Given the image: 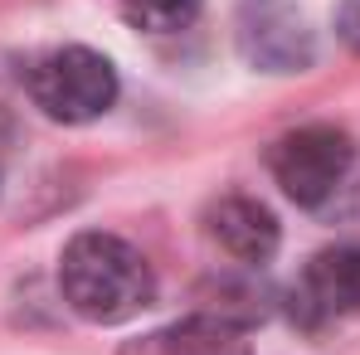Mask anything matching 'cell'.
<instances>
[{"instance_id": "obj_1", "label": "cell", "mask_w": 360, "mask_h": 355, "mask_svg": "<svg viewBox=\"0 0 360 355\" xmlns=\"http://www.w3.org/2000/svg\"><path fill=\"white\" fill-rule=\"evenodd\" d=\"M59 288L78 316L98 321V326H117V321H131L136 311L151 306L156 278H151V263L127 238L93 229L63 248Z\"/></svg>"}, {"instance_id": "obj_2", "label": "cell", "mask_w": 360, "mask_h": 355, "mask_svg": "<svg viewBox=\"0 0 360 355\" xmlns=\"http://www.w3.org/2000/svg\"><path fill=\"white\" fill-rule=\"evenodd\" d=\"M25 83H30L34 108L54 122H68V127L103 117L117 103V68L83 44H68V49L34 59Z\"/></svg>"}, {"instance_id": "obj_3", "label": "cell", "mask_w": 360, "mask_h": 355, "mask_svg": "<svg viewBox=\"0 0 360 355\" xmlns=\"http://www.w3.org/2000/svg\"><path fill=\"white\" fill-rule=\"evenodd\" d=\"M351 161H356L351 136L341 127H326V122H311V127H297V131L278 136L273 151H268L273 180L283 185L288 200H297L307 209H316V205H326L336 195V185L351 171Z\"/></svg>"}, {"instance_id": "obj_4", "label": "cell", "mask_w": 360, "mask_h": 355, "mask_svg": "<svg viewBox=\"0 0 360 355\" xmlns=\"http://www.w3.org/2000/svg\"><path fill=\"white\" fill-rule=\"evenodd\" d=\"M239 49L263 73H302L311 63V30L288 0H243Z\"/></svg>"}, {"instance_id": "obj_5", "label": "cell", "mask_w": 360, "mask_h": 355, "mask_svg": "<svg viewBox=\"0 0 360 355\" xmlns=\"http://www.w3.org/2000/svg\"><path fill=\"white\" fill-rule=\"evenodd\" d=\"M351 311H360V243L321 248L292 288V316L316 326V321L351 316Z\"/></svg>"}, {"instance_id": "obj_6", "label": "cell", "mask_w": 360, "mask_h": 355, "mask_svg": "<svg viewBox=\"0 0 360 355\" xmlns=\"http://www.w3.org/2000/svg\"><path fill=\"white\" fill-rule=\"evenodd\" d=\"M205 229H210V238H214L229 258H239V263H268V258L278 253V238H283L273 209L258 205V200H248V195L219 200V205L210 209Z\"/></svg>"}, {"instance_id": "obj_7", "label": "cell", "mask_w": 360, "mask_h": 355, "mask_svg": "<svg viewBox=\"0 0 360 355\" xmlns=\"http://www.w3.org/2000/svg\"><path fill=\"white\" fill-rule=\"evenodd\" d=\"M122 355H253L239 326L219 321V316H185L171 326H156L136 341H127Z\"/></svg>"}, {"instance_id": "obj_8", "label": "cell", "mask_w": 360, "mask_h": 355, "mask_svg": "<svg viewBox=\"0 0 360 355\" xmlns=\"http://www.w3.org/2000/svg\"><path fill=\"white\" fill-rule=\"evenodd\" d=\"M122 15L146 34H176L200 15V0H122Z\"/></svg>"}, {"instance_id": "obj_9", "label": "cell", "mask_w": 360, "mask_h": 355, "mask_svg": "<svg viewBox=\"0 0 360 355\" xmlns=\"http://www.w3.org/2000/svg\"><path fill=\"white\" fill-rule=\"evenodd\" d=\"M336 34L360 54V0H341L336 5Z\"/></svg>"}]
</instances>
